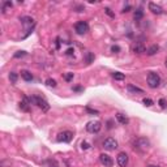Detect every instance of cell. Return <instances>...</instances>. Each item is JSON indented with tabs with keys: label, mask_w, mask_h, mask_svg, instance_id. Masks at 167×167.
Masks as SVG:
<instances>
[{
	"label": "cell",
	"mask_w": 167,
	"mask_h": 167,
	"mask_svg": "<svg viewBox=\"0 0 167 167\" xmlns=\"http://www.w3.org/2000/svg\"><path fill=\"white\" fill-rule=\"evenodd\" d=\"M28 98H29V102H30L31 105H37L43 112H47V111L50 110V105H48V102L46 99L41 98V97H37V95L28 97Z\"/></svg>",
	"instance_id": "cell-1"
},
{
	"label": "cell",
	"mask_w": 167,
	"mask_h": 167,
	"mask_svg": "<svg viewBox=\"0 0 167 167\" xmlns=\"http://www.w3.org/2000/svg\"><path fill=\"white\" fill-rule=\"evenodd\" d=\"M159 84H161V77H159V74L156 73V72H150L147 74V85H149V88L156 89L159 86Z\"/></svg>",
	"instance_id": "cell-2"
},
{
	"label": "cell",
	"mask_w": 167,
	"mask_h": 167,
	"mask_svg": "<svg viewBox=\"0 0 167 167\" xmlns=\"http://www.w3.org/2000/svg\"><path fill=\"white\" fill-rule=\"evenodd\" d=\"M149 145H150V142H149V140H147L146 137H139L136 141L133 142L135 149L140 150V151H145V150L149 147Z\"/></svg>",
	"instance_id": "cell-3"
},
{
	"label": "cell",
	"mask_w": 167,
	"mask_h": 167,
	"mask_svg": "<svg viewBox=\"0 0 167 167\" xmlns=\"http://www.w3.org/2000/svg\"><path fill=\"white\" fill-rule=\"evenodd\" d=\"M101 128H102V124L98 120H93V122H89L86 124V130L89 133H98L101 130Z\"/></svg>",
	"instance_id": "cell-4"
},
{
	"label": "cell",
	"mask_w": 167,
	"mask_h": 167,
	"mask_svg": "<svg viewBox=\"0 0 167 167\" xmlns=\"http://www.w3.org/2000/svg\"><path fill=\"white\" fill-rule=\"evenodd\" d=\"M73 139V133L71 130H63L57 135V141L59 142H71Z\"/></svg>",
	"instance_id": "cell-5"
},
{
	"label": "cell",
	"mask_w": 167,
	"mask_h": 167,
	"mask_svg": "<svg viewBox=\"0 0 167 167\" xmlns=\"http://www.w3.org/2000/svg\"><path fill=\"white\" fill-rule=\"evenodd\" d=\"M74 30H76V33L80 34V35L86 34V33L89 31L88 22H85V21H80V22H77L76 25H74Z\"/></svg>",
	"instance_id": "cell-6"
},
{
	"label": "cell",
	"mask_w": 167,
	"mask_h": 167,
	"mask_svg": "<svg viewBox=\"0 0 167 167\" xmlns=\"http://www.w3.org/2000/svg\"><path fill=\"white\" fill-rule=\"evenodd\" d=\"M103 147L106 150H108V151H112V150L118 149V141L115 139H112V137H108V139H106L103 141Z\"/></svg>",
	"instance_id": "cell-7"
},
{
	"label": "cell",
	"mask_w": 167,
	"mask_h": 167,
	"mask_svg": "<svg viewBox=\"0 0 167 167\" xmlns=\"http://www.w3.org/2000/svg\"><path fill=\"white\" fill-rule=\"evenodd\" d=\"M99 161H101V163L105 167H112V164H114L112 158H111L108 154H105V153H102L99 156Z\"/></svg>",
	"instance_id": "cell-8"
},
{
	"label": "cell",
	"mask_w": 167,
	"mask_h": 167,
	"mask_svg": "<svg viewBox=\"0 0 167 167\" xmlns=\"http://www.w3.org/2000/svg\"><path fill=\"white\" fill-rule=\"evenodd\" d=\"M116 162H118V164H119L120 167H125V166H127V164H128V156H127V153L122 151V153L118 154Z\"/></svg>",
	"instance_id": "cell-9"
},
{
	"label": "cell",
	"mask_w": 167,
	"mask_h": 167,
	"mask_svg": "<svg viewBox=\"0 0 167 167\" xmlns=\"http://www.w3.org/2000/svg\"><path fill=\"white\" fill-rule=\"evenodd\" d=\"M132 51L135 52V54H144V52L146 51V48H145L144 43H141V42H136L135 45L132 46Z\"/></svg>",
	"instance_id": "cell-10"
},
{
	"label": "cell",
	"mask_w": 167,
	"mask_h": 167,
	"mask_svg": "<svg viewBox=\"0 0 167 167\" xmlns=\"http://www.w3.org/2000/svg\"><path fill=\"white\" fill-rule=\"evenodd\" d=\"M18 105H20L21 110L25 111V112H29V111H30V105H31V103L29 102V98H28V97H24V99L21 101L20 103H18Z\"/></svg>",
	"instance_id": "cell-11"
},
{
	"label": "cell",
	"mask_w": 167,
	"mask_h": 167,
	"mask_svg": "<svg viewBox=\"0 0 167 167\" xmlns=\"http://www.w3.org/2000/svg\"><path fill=\"white\" fill-rule=\"evenodd\" d=\"M149 11H151L154 14H162L163 13V8L156 3H149Z\"/></svg>",
	"instance_id": "cell-12"
},
{
	"label": "cell",
	"mask_w": 167,
	"mask_h": 167,
	"mask_svg": "<svg viewBox=\"0 0 167 167\" xmlns=\"http://www.w3.org/2000/svg\"><path fill=\"white\" fill-rule=\"evenodd\" d=\"M21 22L25 28H31V26H34V20L31 17H21Z\"/></svg>",
	"instance_id": "cell-13"
},
{
	"label": "cell",
	"mask_w": 167,
	"mask_h": 167,
	"mask_svg": "<svg viewBox=\"0 0 167 167\" xmlns=\"http://www.w3.org/2000/svg\"><path fill=\"white\" fill-rule=\"evenodd\" d=\"M116 120H118L120 124H123V125H127L128 123H129L128 118L125 115H123V114H116Z\"/></svg>",
	"instance_id": "cell-14"
},
{
	"label": "cell",
	"mask_w": 167,
	"mask_h": 167,
	"mask_svg": "<svg viewBox=\"0 0 167 167\" xmlns=\"http://www.w3.org/2000/svg\"><path fill=\"white\" fill-rule=\"evenodd\" d=\"M159 51V46H157V45H153V46H150L149 48H147V51H146V54L149 55V56H153V55H156L157 52Z\"/></svg>",
	"instance_id": "cell-15"
},
{
	"label": "cell",
	"mask_w": 167,
	"mask_h": 167,
	"mask_svg": "<svg viewBox=\"0 0 167 167\" xmlns=\"http://www.w3.org/2000/svg\"><path fill=\"white\" fill-rule=\"evenodd\" d=\"M128 91L129 93H133V94H136V93H139V94H144V90L142 89H140V88H137V86H135V85H128Z\"/></svg>",
	"instance_id": "cell-16"
},
{
	"label": "cell",
	"mask_w": 167,
	"mask_h": 167,
	"mask_svg": "<svg viewBox=\"0 0 167 167\" xmlns=\"http://www.w3.org/2000/svg\"><path fill=\"white\" fill-rule=\"evenodd\" d=\"M21 77H22L25 81H31V80H33V74L29 71H21Z\"/></svg>",
	"instance_id": "cell-17"
},
{
	"label": "cell",
	"mask_w": 167,
	"mask_h": 167,
	"mask_svg": "<svg viewBox=\"0 0 167 167\" xmlns=\"http://www.w3.org/2000/svg\"><path fill=\"white\" fill-rule=\"evenodd\" d=\"M142 17H144V11H142V9H136V11H135V14H133V18L136 21H140Z\"/></svg>",
	"instance_id": "cell-18"
},
{
	"label": "cell",
	"mask_w": 167,
	"mask_h": 167,
	"mask_svg": "<svg viewBox=\"0 0 167 167\" xmlns=\"http://www.w3.org/2000/svg\"><path fill=\"white\" fill-rule=\"evenodd\" d=\"M112 78L114 80H118V81H123V80H125V74L124 73H120V72H114V73H112Z\"/></svg>",
	"instance_id": "cell-19"
},
{
	"label": "cell",
	"mask_w": 167,
	"mask_h": 167,
	"mask_svg": "<svg viewBox=\"0 0 167 167\" xmlns=\"http://www.w3.org/2000/svg\"><path fill=\"white\" fill-rule=\"evenodd\" d=\"M46 85L48 86V88H56V81H55L54 78H47L46 80Z\"/></svg>",
	"instance_id": "cell-20"
},
{
	"label": "cell",
	"mask_w": 167,
	"mask_h": 167,
	"mask_svg": "<svg viewBox=\"0 0 167 167\" xmlns=\"http://www.w3.org/2000/svg\"><path fill=\"white\" fill-rule=\"evenodd\" d=\"M11 8H12L11 1H4V3H3V13H7L8 9H11Z\"/></svg>",
	"instance_id": "cell-21"
},
{
	"label": "cell",
	"mask_w": 167,
	"mask_h": 167,
	"mask_svg": "<svg viewBox=\"0 0 167 167\" xmlns=\"http://www.w3.org/2000/svg\"><path fill=\"white\" fill-rule=\"evenodd\" d=\"M9 80H11L12 84H16V82H17V73L11 72V73H9Z\"/></svg>",
	"instance_id": "cell-22"
},
{
	"label": "cell",
	"mask_w": 167,
	"mask_h": 167,
	"mask_svg": "<svg viewBox=\"0 0 167 167\" xmlns=\"http://www.w3.org/2000/svg\"><path fill=\"white\" fill-rule=\"evenodd\" d=\"M142 103H144L145 106H147V107H150V106H153L154 103H153V101L150 98H144V101H142Z\"/></svg>",
	"instance_id": "cell-23"
},
{
	"label": "cell",
	"mask_w": 167,
	"mask_h": 167,
	"mask_svg": "<svg viewBox=\"0 0 167 167\" xmlns=\"http://www.w3.org/2000/svg\"><path fill=\"white\" fill-rule=\"evenodd\" d=\"M158 105L161 106V108H166V107H167V102H166V99H164V98H161V99H159V101H158Z\"/></svg>",
	"instance_id": "cell-24"
},
{
	"label": "cell",
	"mask_w": 167,
	"mask_h": 167,
	"mask_svg": "<svg viewBox=\"0 0 167 167\" xmlns=\"http://www.w3.org/2000/svg\"><path fill=\"white\" fill-rule=\"evenodd\" d=\"M105 13L107 14V16H110L111 18H115V13H114V12L111 11L110 8H105Z\"/></svg>",
	"instance_id": "cell-25"
},
{
	"label": "cell",
	"mask_w": 167,
	"mask_h": 167,
	"mask_svg": "<svg viewBox=\"0 0 167 167\" xmlns=\"http://www.w3.org/2000/svg\"><path fill=\"white\" fill-rule=\"evenodd\" d=\"M64 80L68 82L71 81V80H73V73H72V72H68L67 74H64Z\"/></svg>",
	"instance_id": "cell-26"
},
{
	"label": "cell",
	"mask_w": 167,
	"mask_h": 167,
	"mask_svg": "<svg viewBox=\"0 0 167 167\" xmlns=\"http://www.w3.org/2000/svg\"><path fill=\"white\" fill-rule=\"evenodd\" d=\"M94 60V56H93V54H91V52H88V54H86V62L89 63V64H90L91 62H93Z\"/></svg>",
	"instance_id": "cell-27"
},
{
	"label": "cell",
	"mask_w": 167,
	"mask_h": 167,
	"mask_svg": "<svg viewBox=\"0 0 167 167\" xmlns=\"http://www.w3.org/2000/svg\"><path fill=\"white\" fill-rule=\"evenodd\" d=\"M25 55H26L25 51H17L16 54H14V57H16V59H18V57H22V56H25Z\"/></svg>",
	"instance_id": "cell-28"
},
{
	"label": "cell",
	"mask_w": 167,
	"mask_h": 167,
	"mask_svg": "<svg viewBox=\"0 0 167 167\" xmlns=\"http://www.w3.org/2000/svg\"><path fill=\"white\" fill-rule=\"evenodd\" d=\"M81 147L84 150H86V149H89V147H90V144H89V142H86V141H82L81 142Z\"/></svg>",
	"instance_id": "cell-29"
},
{
	"label": "cell",
	"mask_w": 167,
	"mask_h": 167,
	"mask_svg": "<svg viewBox=\"0 0 167 167\" xmlns=\"http://www.w3.org/2000/svg\"><path fill=\"white\" fill-rule=\"evenodd\" d=\"M111 51H112V52H119L120 47H119V46H112V47H111Z\"/></svg>",
	"instance_id": "cell-30"
},
{
	"label": "cell",
	"mask_w": 167,
	"mask_h": 167,
	"mask_svg": "<svg viewBox=\"0 0 167 167\" xmlns=\"http://www.w3.org/2000/svg\"><path fill=\"white\" fill-rule=\"evenodd\" d=\"M86 111H88L89 114H98L97 110H91V108H89V107H86Z\"/></svg>",
	"instance_id": "cell-31"
},
{
	"label": "cell",
	"mask_w": 167,
	"mask_h": 167,
	"mask_svg": "<svg viewBox=\"0 0 167 167\" xmlns=\"http://www.w3.org/2000/svg\"><path fill=\"white\" fill-rule=\"evenodd\" d=\"M73 48H69V50H67V55H73Z\"/></svg>",
	"instance_id": "cell-32"
},
{
	"label": "cell",
	"mask_w": 167,
	"mask_h": 167,
	"mask_svg": "<svg viewBox=\"0 0 167 167\" xmlns=\"http://www.w3.org/2000/svg\"><path fill=\"white\" fill-rule=\"evenodd\" d=\"M129 9H130V7H129V5H127L124 9H123V12H129Z\"/></svg>",
	"instance_id": "cell-33"
},
{
	"label": "cell",
	"mask_w": 167,
	"mask_h": 167,
	"mask_svg": "<svg viewBox=\"0 0 167 167\" xmlns=\"http://www.w3.org/2000/svg\"><path fill=\"white\" fill-rule=\"evenodd\" d=\"M73 90L74 91H80V90H81V88H80V86H76V88H73Z\"/></svg>",
	"instance_id": "cell-34"
},
{
	"label": "cell",
	"mask_w": 167,
	"mask_h": 167,
	"mask_svg": "<svg viewBox=\"0 0 167 167\" xmlns=\"http://www.w3.org/2000/svg\"><path fill=\"white\" fill-rule=\"evenodd\" d=\"M147 167H159V166H153V164H150V166H147Z\"/></svg>",
	"instance_id": "cell-35"
},
{
	"label": "cell",
	"mask_w": 167,
	"mask_h": 167,
	"mask_svg": "<svg viewBox=\"0 0 167 167\" xmlns=\"http://www.w3.org/2000/svg\"><path fill=\"white\" fill-rule=\"evenodd\" d=\"M164 64H166V67H167V59H166V63H164Z\"/></svg>",
	"instance_id": "cell-36"
},
{
	"label": "cell",
	"mask_w": 167,
	"mask_h": 167,
	"mask_svg": "<svg viewBox=\"0 0 167 167\" xmlns=\"http://www.w3.org/2000/svg\"><path fill=\"white\" fill-rule=\"evenodd\" d=\"M51 167H57V166H51Z\"/></svg>",
	"instance_id": "cell-37"
}]
</instances>
